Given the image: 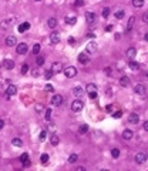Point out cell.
Wrapping results in <instances>:
<instances>
[{
    "mask_svg": "<svg viewBox=\"0 0 148 171\" xmlns=\"http://www.w3.org/2000/svg\"><path fill=\"white\" fill-rule=\"evenodd\" d=\"M124 14H125V13H124V10H118V12L115 13V17H117V19H120V20H121L122 17H124Z\"/></svg>",
    "mask_w": 148,
    "mask_h": 171,
    "instance_id": "37",
    "label": "cell"
},
{
    "mask_svg": "<svg viewBox=\"0 0 148 171\" xmlns=\"http://www.w3.org/2000/svg\"><path fill=\"white\" fill-rule=\"evenodd\" d=\"M47 24H48V27H50V29H54V27L57 26V20H56L54 17H50V19L47 20Z\"/></svg>",
    "mask_w": 148,
    "mask_h": 171,
    "instance_id": "22",
    "label": "cell"
},
{
    "mask_svg": "<svg viewBox=\"0 0 148 171\" xmlns=\"http://www.w3.org/2000/svg\"><path fill=\"white\" fill-rule=\"evenodd\" d=\"M112 30V26H111V24H110V26H107V27H105V31H111Z\"/></svg>",
    "mask_w": 148,
    "mask_h": 171,
    "instance_id": "54",
    "label": "cell"
},
{
    "mask_svg": "<svg viewBox=\"0 0 148 171\" xmlns=\"http://www.w3.org/2000/svg\"><path fill=\"white\" fill-rule=\"evenodd\" d=\"M46 137H47V133H46L44 130L41 131L40 134H38V140H40V141H44V140H46Z\"/></svg>",
    "mask_w": 148,
    "mask_h": 171,
    "instance_id": "35",
    "label": "cell"
},
{
    "mask_svg": "<svg viewBox=\"0 0 148 171\" xmlns=\"http://www.w3.org/2000/svg\"><path fill=\"white\" fill-rule=\"evenodd\" d=\"M29 66H27V64H23L22 66V74H27V71H29Z\"/></svg>",
    "mask_w": 148,
    "mask_h": 171,
    "instance_id": "43",
    "label": "cell"
},
{
    "mask_svg": "<svg viewBox=\"0 0 148 171\" xmlns=\"http://www.w3.org/2000/svg\"><path fill=\"white\" fill-rule=\"evenodd\" d=\"M3 127H4V121H3V120H0V130H2Z\"/></svg>",
    "mask_w": 148,
    "mask_h": 171,
    "instance_id": "55",
    "label": "cell"
},
{
    "mask_svg": "<svg viewBox=\"0 0 148 171\" xmlns=\"http://www.w3.org/2000/svg\"><path fill=\"white\" fill-rule=\"evenodd\" d=\"M51 70L54 71V73H60V71H63V64L60 61H54L51 64Z\"/></svg>",
    "mask_w": 148,
    "mask_h": 171,
    "instance_id": "9",
    "label": "cell"
},
{
    "mask_svg": "<svg viewBox=\"0 0 148 171\" xmlns=\"http://www.w3.org/2000/svg\"><path fill=\"white\" fill-rule=\"evenodd\" d=\"M78 61L81 63V64H87V63L90 61V57L86 53H80L78 54Z\"/></svg>",
    "mask_w": 148,
    "mask_h": 171,
    "instance_id": "14",
    "label": "cell"
},
{
    "mask_svg": "<svg viewBox=\"0 0 148 171\" xmlns=\"http://www.w3.org/2000/svg\"><path fill=\"white\" fill-rule=\"evenodd\" d=\"M31 74H33V76H34V77H37V76H38V74H40V71H38V70H37V69H36V70H33V71H31Z\"/></svg>",
    "mask_w": 148,
    "mask_h": 171,
    "instance_id": "48",
    "label": "cell"
},
{
    "mask_svg": "<svg viewBox=\"0 0 148 171\" xmlns=\"http://www.w3.org/2000/svg\"><path fill=\"white\" fill-rule=\"evenodd\" d=\"M40 160H41V163H43V164H47L48 163V154H43Z\"/></svg>",
    "mask_w": 148,
    "mask_h": 171,
    "instance_id": "41",
    "label": "cell"
},
{
    "mask_svg": "<svg viewBox=\"0 0 148 171\" xmlns=\"http://www.w3.org/2000/svg\"><path fill=\"white\" fill-rule=\"evenodd\" d=\"M128 84H130V81H128V77H125V76H124V77H121V79H120V86H122V87H127Z\"/></svg>",
    "mask_w": 148,
    "mask_h": 171,
    "instance_id": "26",
    "label": "cell"
},
{
    "mask_svg": "<svg viewBox=\"0 0 148 171\" xmlns=\"http://www.w3.org/2000/svg\"><path fill=\"white\" fill-rule=\"evenodd\" d=\"M64 76H66V77H68V79L76 77V76H77V69L74 67V66H68V67H66L64 69Z\"/></svg>",
    "mask_w": 148,
    "mask_h": 171,
    "instance_id": "2",
    "label": "cell"
},
{
    "mask_svg": "<svg viewBox=\"0 0 148 171\" xmlns=\"http://www.w3.org/2000/svg\"><path fill=\"white\" fill-rule=\"evenodd\" d=\"M142 77L145 79V80H148V71H144L142 73Z\"/></svg>",
    "mask_w": 148,
    "mask_h": 171,
    "instance_id": "53",
    "label": "cell"
},
{
    "mask_svg": "<svg viewBox=\"0 0 148 171\" xmlns=\"http://www.w3.org/2000/svg\"><path fill=\"white\" fill-rule=\"evenodd\" d=\"M142 20L145 23H148V13H144V16H142Z\"/></svg>",
    "mask_w": 148,
    "mask_h": 171,
    "instance_id": "49",
    "label": "cell"
},
{
    "mask_svg": "<svg viewBox=\"0 0 148 171\" xmlns=\"http://www.w3.org/2000/svg\"><path fill=\"white\" fill-rule=\"evenodd\" d=\"M86 51L88 54H94L97 51V43H94V41H90L88 44L86 46Z\"/></svg>",
    "mask_w": 148,
    "mask_h": 171,
    "instance_id": "6",
    "label": "cell"
},
{
    "mask_svg": "<svg viewBox=\"0 0 148 171\" xmlns=\"http://www.w3.org/2000/svg\"><path fill=\"white\" fill-rule=\"evenodd\" d=\"M26 160H29V154H27V153H23V154L20 155V161H22V163H24V161H26Z\"/></svg>",
    "mask_w": 148,
    "mask_h": 171,
    "instance_id": "40",
    "label": "cell"
},
{
    "mask_svg": "<svg viewBox=\"0 0 148 171\" xmlns=\"http://www.w3.org/2000/svg\"><path fill=\"white\" fill-rule=\"evenodd\" d=\"M87 36H88V37H90V39H93V37H94V36H96V34H94V33H88V34H87Z\"/></svg>",
    "mask_w": 148,
    "mask_h": 171,
    "instance_id": "56",
    "label": "cell"
},
{
    "mask_svg": "<svg viewBox=\"0 0 148 171\" xmlns=\"http://www.w3.org/2000/svg\"><path fill=\"white\" fill-rule=\"evenodd\" d=\"M38 53H40V44H34V46H33V54H38Z\"/></svg>",
    "mask_w": 148,
    "mask_h": 171,
    "instance_id": "36",
    "label": "cell"
},
{
    "mask_svg": "<svg viewBox=\"0 0 148 171\" xmlns=\"http://www.w3.org/2000/svg\"><path fill=\"white\" fill-rule=\"evenodd\" d=\"M68 43L70 44H76V40H74L73 37H68Z\"/></svg>",
    "mask_w": 148,
    "mask_h": 171,
    "instance_id": "51",
    "label": "cell"
},
{
    "mask_svg": "<svg viewBox=\"0 0 148 171\" xmlns=\"http://www.w3.org/2000/svg\"><path fill=\"white\" fill-rule=\"evenodd\" d=\"M83 107H84V103L80 99L74 100L73 103H71V110L74 111V113H80V111L83 110Z\"/></svg>",
    "mask_w": 148,
    "mask_h": 171,
    "instance_id": "1",
    "label": "cell"
},
{
    "mask_svg": "<svg viewBox=\"0 0 148 171\" xmlns=\"http://www.w3.org/2000/svg\"><path fill=\"white\" fill-rule=\"evenodd\" d=\"M87 131H88V125H87V124H83V125H80V130H78V133H80V134H86Z\"/></svg>",
    "mask_w": 148,
    "mask_h": 171,
    "instance_id": "28",
    "label": "cell"
},
{
    "mask_svg": "<svg viewBox=\"0 0 148 171\" xmlns=\"http://www.w3.org/2000/svg\"><path fill=\"white\" fill-rule=\"evenodd\" d=\"M134 137V133H132V130H124L122 131V138H124V140H131V138Z\"/></svg>",
    "mask_w": 148,
    "mask_h": 171,
    "instance_id": "17",
    "label": "cell"
},
{
    "mask_svg": "<svg viewBox=\"0 0 148 171\" xmlns=\"http://www.w3.org/2000/svg\"><path fill=\"white\" fill-rule=\"evenodd\" d=\"M144 40L148 41V33H145V36H144Z\"/></svg>",
    "mask_w": 148,
    "mask_h": 171,
    "instance_id": "59",
    "label": "cell"
},
{
    "mask_svg": "<svg viewBox=\"0 0 148 171\" xmlns=\"http://www.w3.org/2000/svg\"><path fill=\"white\" fill-rule=\"evenodd\" d=\"M30 29V23L24 22L22 24H19V27H17V30H19V33H24V31H27Z\"/></svg>",
    "mask_w": 148,
    "mask_h": 171,
    "instance_id": "12",
    "label": "cell"
},
{
    "mask_svg": "<svg viewBox=\"0 0 148 171\" xmlns=\"http://www.w3.org/2000/svg\"><path fill=\"white\" fill-rule=\"evenodd\" d=\"M134 22H135V17H134V16H131V17H130V19H128V24H127V31H130V30L132 29V26H134Z\"/></svg>",
    "mask_w": 148,
    "mask_h": 171,
    "instance_id": "24",
    "label": "cell"
},
{
    "mask_svg": "<svg viewBox=\"0 0 148 171\" xmlns=\"http://www.w3.org/2000/svg\"><path fill=\"white\" fill-rule=\"evenodd\" d=\"M77 160H78V155H77V154H71V155L68 157V163H71V164L76 163Z\"/></svg>",
    "mask_w": 148,
    "mask_h": 171,
    "instance_id": "33",
    "label": "cell"
},
{
    "mask_svg": "<svg viewBox=\"0 0 148 171\" xmlns=\"http://www.w3.org/2000/svg\"><path fill=\"white\" fill-rule=\"evenodd\" d=\"M66 23L70 24V26H74L77 23V17L76 16H67L66 17Z\"/></svg>",
    "mask_w": 148,
    "mask_h": 171,
    "instance_id": "20",
    "label": "cell"
},
{
    "mask_svg": "<svg viewBox=\"0 0 148 171\" xmlns=\"http://www.w3.org/2000/svg\"><path fill=\"white\" fill-rule=\"evenodd\" d=\"M110 12H111V10L108 9V7H104L103 9V17H104V19H107V17L110 16Z\"/></svg>",
    "mask_w": 148,
    "mask_h": 171,
    "instance_id": "34",
    "label": "cell"
},
{
    "mask_svg": "<svg viewBox=\"0 0 148 171\" xmlns=\"http://www.w3.org/2000/svg\"><path fill=\"white\" fill-rule=\"evenodd\" d=\"M16 93H17V87L14 84H10L7 89H6V94H7V96H14Z\"/></svg>",
    "mask_w": 148,
    "mask_h": 171,
    "instance_id": "13",
    "label": "cell"
},
{
    "mask_svg": "<svg viewBox=\"0 0 148 171\" xmlns=\"http://www.w3.org/2000/svg\"><path fill=\"white\" fill-rule=\"evenodd\" d=\"M47 91H54V87H53L51 84H46V87H44Z\"/></svg>",
    "mask_w": 148,
    "mask_h": 171,
    "instance_id": "45",
    "label": "cell"
},
{
    "mask_svg": "<svg viewBox=\"0 0 148 171\" xmlns=\"http://www.w3.org/2000/svg\"><path fill=\"white\" fill-rule=\"evenodd\" d=\"M128 120H130V123H131V124H138L140 123V116L137 113H131Z\"/></svg>",
    "mask_w": 148,
    "mask_h": 171,
    "instance_id": "11",
    "label": "cell"
},
{
    "mask_svg": "<svg viewBox=\"0 0 148 171\" xmlns=\"http://www.w3.org/2000/svg\"><path fill=\"white\" fill-rule=\"evenodd\" d=\"M134 91L138 94V96H145L147 89H145V86H142V84H137L135 87H134Z\"/></svg>",
    "mask_w": 148,
    "mask_h": 171,
    "instance_id": "7",
    "label": "cell"
},
{
    "mask_svg": "<svg viewBox=\"0 0 148 171\" xmlns=\"http://www.w3.org/2000/svg\"><path fill=\"white\" fill-rule=\"evenodd\" d=\"M31 165V163H30V160H26V161L23 163V167H30Z\"/></svg>",
    "mask_w": 148,
    "mask_h": 171,
    "instance_id": "47",
    "label": "cell"
},
{
    "mask_svg": "<svg viewBox=\"0 0 148 171\" xmlns=\"http://www.w3.org/2000/svg\"><path fill=\"white\" fill-rule=\"evenodd\" d=\"M88 97H90L91 100L97 99V91H94V93H88Z\"/></svg>",
    "mask_w": 148,
    "mask_h": 171,
    "instance_id": "46",
    "label": "cell"
},
{
    "mask_svg": "<svg viewBox=\"0 0 148 171\" xmlns=\"http://www.w3.org/2000/svg\"><path fill=\"white\" fill-rule=\"evenodd\" d=\"M86 90H87L88 93H94V91H97V86L93 84V83H90V84H87Z\"/></svg>",
    "mask_w": 148,
    "mask_h": 171,
    "instance_id": "25",
    "label": "cell"
},
{
    "mask_svg": "<svg viewBox=\"0 0 148 171\" xmlns=\"http://www.w3.org/2000/svg\"><path fill=\"white\" fill-rule=\"evenodd\" d=\"M3 66H4L6 70H13V69H14V61L10 60V58H6V60L3 61Z\"/></svg>",
    "mask_w": 148,
    "mask_h": 171,
    "instance_id": "10",
    "label": "cell"
},
{
    "mask_svg": "<svg viewBox=\"0 0 148 171\" xmlns=\"http://www.w3.org/2000/svg\"><path fill=\"white\" fill-rule=\"evenodd\" d=\"M51 104H53V106H56V107L61 106V104H63V96H61V94H54V96L51 97Z\"/></svg>",
    "mask_w": 148,
    "mask_h": 171,
    "instance_id": "3",
    "label": "cell"
},
{
    "mask_svg": "<svg viewBox=\"0 0 148 171\" xmlns=\"http://www.w3.org/2000/svg\"><path fill=\"white\" fill-rule=\"evenodd\" d=\"M73 94H74L76 97H78V99H80V97L84 96V90L81 89V87H74V89H73Z\"/></svg>",
    "mask_w": 148,
    "mask_h": 171,
    "instance_id": "18",
    "label": "cell"
},
{
    "mask_svg": "<svg viewBox=\"0 0 148 171\" xmlns=\"http://www.w3.org/2000/svg\"><path fill=\"white\" fill-rule=\"evenodd\" d=\"M12 144L14 145V147H22V145H23V141L20 140V138H13V140H12Z\"/></svg>",
    "mask_w": 148,
    "mask_h": 171,
    "instance_id": "27",
    "label": "cell"
},
{
    "mask_svg": "<svg viewBox=\"0 0 148 171\" xmlns=\"http://www.w3.org/2000/svg\"><path fill=\"white\" fill-rule=\"evenodd\" d=\"M147 158H148V155H147Z\"/></svg>",
    "mask_w": 148,
    "mask_h": 171,
    "instance_id": "61",
    "label": "cell"
},
{
    "mask_svg": "<svg viewBox=\"0 0 148 171\" xmlns=\"http://www.w3.org/2000/svg\"><path fill=\"white\" fill-rule=\"evenodd\" d=\"M50 41H51V44L60 43V33H58V31H51V34H50Z\"/></svg>",
    "mask_w": 148,
    "mask_h": 171,
    "instance_id": "8",
    "label": "cell"
},
{
    "mask_svg": "<svg viewBox=\"0 0 148 171\" xmlns=\"http://www.w3.org/2000/svg\"><path fill=\"white\" fill-rule=\"evenodd\" d=\"M128 67L131 69V70H138V69H140V64H138L137 61H134V60H130Z\"/></svg>",
    "mask_w": 148,
    "mask_h": 171,
    "instance_id": "23",
    "label": "cell"
},
{
    "mask_svg": "<svg viewBox=\"0 0 148 171\" xmlns=\"http://www.w3.org/2000/svg\"><path fill=\"white\" fill-rule=\"evenodd\" d=\"M112 117L114 118H121L122 117V111L120 110V111H114V113H112Z\"/></svg>",
    "mask_w": 148,
    "mask_h": 171,
    "instance_id": "38",
    "label": "cell"
},
{
    "mask_svg": "<svg viewBox=\"0 0 148 171\" xmlns=\"http://www.w3.org/2000/svg\"><path fill=\"white\" fill-rule=\"evenodd\" d=\"M47 128H48L50 131H53V130H54V124H48V125H47Z\"/></svg>",
    "mask_w": 148,
    "mask_h": 171,
    "instance_id": "52",
    "label": "cell"
},
{
    "mask_svg": "<svg viewBox=\"0 0 148 171\" xmlns=\"http://www.w3.org/2000/svg\"><path fill=\"white\" fill-rule=\"evenodd\" d=\"M107 111H112V106L110 104V106H107Z\"/></svg>",
    "mask_w": 148,
    "mask_h": 171,
    "instance_id": "58",
    "label": "cell"
},
{
    "mask_svg": "<svg viewBox=\"0 0 148 171\" xmlns=\"http://www.w3.org/2000/svg\"><path fill=\"white\" fill-rule=\"evenodd\" d=\"M50 143H51V145H57L58 143H60L58 135H57V134H53L51 137H50Z\"/></svg>",
    "mask_w": 148,
    "mask_h": 171,
    "instance_id": "21",
    "label": "cell"
},
{
    "mask_svg": "<svg viewBox=\"0 0 148 171\" xmlns=\"http://www.w3.org/2000/svg\"><path fill=\"white\" fill-rule=\"evenodd\" d=\"M86 22L88 23V24H94L97 22V16H96V13H93V12H87L86 13Z\"/></svg>",
    "mask_w": 148,
    "mask_h": 171,
    "instance_id": "4",
    "label": "cell"
},
{
    "mask_svg": "<svg viewBox=\"0 0 148 171\" xmlns=\"http://www.w3.org/2000/svg\"><path fill=\"white\" fill-rule=\"evenodd\" d=\"M135 54H137V50H135V48H134V47H130L128 50L125 51V56L130 58V60H132V58L135 57Z\"/></svg>",
    "mask_w": 148,
    "mask_h": 171,
    "instance_id": "16",
    "label": "cell"
},
{
    "mask_svg": "<svg viewBox=\"0 0 148 171\" xmlns=\"http://www.w3.org/2000/svg\"><path fill=\"white\" fill-rule=\"evenodd\" d=\"M34 109H36L37 113H41V111L44 110V106H43V104H36V107H34Z\"/></svg>",
    "mask_w": 148,
    "mask_h": 171,
    "instance_id": "39",
    "label": "cell"
},
{
    "mask_svg": "<svg viewBox=\"0 0 148 171\" xmlns=\"http://www.w3.org/2000/svg\"><path fill=\"white\" fill-rule=\"evenodd\" d=\"M132 4H134V7H142L144 0H132Z\"/></svg>",
    "mask_w": 148,
    "mask_h": 171,
    "instance_id": "30",
    "label": "cell"
},
{
    "mask_svg": "<svg viewBox=\"0 0 148 171\" xmlns=\"http://www.w3.org/2000/svg\"><path fill=\"white\" fill-rule=\"evenodd\" d=\"M105 73H107V74H110V73H111V69L107 67V69H105Z\"/></svg>",
    "mask_w": 148,
    "mask_h": 171,
    "instance_id": "57",
    "label": "cell"
},
{
    "mask_svg": "<svg viewBox=\"0 0 148 171\" xmlns=\"http://www.w3.org/2000/svg\"><path fill=\"white\" fill-rule=\"evenodd\" d=\"M51 116H53L51 109H47V110H46V116H44V118H46L47 121H50V120H51Z\"/></svg>",
    "mask_w": 148,
    "mask_h": 171,
    "instance_id": "29",
    "label": "cell"
},
{
    "mask_svg": "<svg viewBox=\"0 0 148 171\" xmlns=\"http://www.w3.org/2000/svg\"><path fill=\"white\" fill-rule=\"evenodd\" d=\"M16 50H17V54H26L27 50H29V46L26 43H19L16 46Z\"/></svg>",
    "mask_w": 148,
    "mask_h": 171,
    "instance_id": "5",
    "label": "cell"
},
{
    "mask_svg": "<svg viewBox=\"0 0 148 171\" xmlns=\"http://www.w3.org/2000/svg\"><path fill=\"white\" fill-rule=\"evenodd\" d=\"M36 2H41V0H36Z\"/></svg>",
    "mask_w": 148,
    "mask_h": 171,
    "instance_id": "60",
    "label": "cell"
},
{
    "mask_svg": "<svg viewBox=\"0 0 148 171\" xmlns=\"http://www.w3.org/2000/svg\"><path fill=\"white\" fill-rule=\"evenodd\" d=\"M53 74H54V71H53V70L46 71V80H50V79L53 77Z\"/></svg>",
    "mask_w": 148,
    "mask_h": 171,
    "instance_id": "42",
    "label": "cell"
},
{
    "mask_svg": "<svg viewBox=\"0 0 148 171\" xmlns=\"http://www.w3.org/2000/svg\"><path fill=\"white\" fill-rule=\"evenodd\" d=\"M17 44V40L14 36H7L6 37V46H16Z\"/></svg>",
    "mask_w": 148,
    "mask_h": 171,
    "instance_id": "15",
    "label": "cell"
},
{
    "mask_svg": "<svg viewBox=\"0 0 148 171\" xmlns=\"http://www.w3.org/2000/svg\"><path fill=\"white\" fill-rule=\"evenodd\" d=\"M111 155L114 157V158H118L120 157V150L118 148H112L111 150Z\"/></svg>",
    "mask_w": 148,
    "mask_h": 171,
    "instance_id": "32",
    "label": "cell"
},
{
    "mask_svg": "<svg viewBox=\"0 0 148 171\" xmlns=\"http://www.w3.org/2000/svg\"><path fill=\"white\" fill-rule=\"evenodd\" d=\"M145 160H147V155L144 154V153H138V154L135 155V161L138 163V164H142Z\"/></svg>",
    "mask_w": 148,
    "mask_h": 171,
    "instance_id": "19",
    "label": "cell"
},
{
    "mask_svg": "<svg viewBox=\"0 0 148 171\" xmlns=\"http://www.w3.org/2000/svg\"><path fill=\"white\" fill-rule=\"evenodd\" d=\"M142 127H144V130H145V131H148V121H144Z\"/></svg>",
    "mask_w": 148,
    "mask_h": 171,
    "instance_id": "50",
    "label": "cell"
},
{
    "mask_svg": "<svg viewBox=\"0 0 148 171\" xmlns=\"http://www.w3.org/2000/svg\"><path fill=\"white\" fill-rule=\"evenodd\" d=\"M36 63H37L38 67H40V66H43L44 64V57H43V56H38V57L36 58Z\"/></svg>",
    "mask_w": 148,
    "mask_h": 171,
    "instance_id": "31",
    "label": "cell"
},
{
    "mask_svg": "<svg viewBox=\"0 0 148 171\" xmlns=\"http://www.w3.org/2000/svg\"><path fill=\"white\" fill-rule=\"evenodd\" d=\"M74 4H76L77 7H81V6L84 4V0H76V2H74Z\"/></svg>",
    "mask_w": 148,
    "mask_h": 171,
    "instance_id": "44",
    "label": "cell"
}]
</instances>
